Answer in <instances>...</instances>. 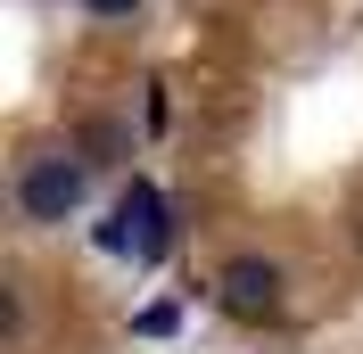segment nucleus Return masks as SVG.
I'll return each mask as SVG.
<instances>
[{"label": "nucleus", "mask_w": 363, "mask_h": 354, "mask_svg": "<svg viewBox=\"0 0 363 354\" xmlns=\"http://www.w3.org/2000/svg\"><path fill=\"white\" fill-rule=\"evenodd\" d=\"M165 239H174V231H165V198L149 181H133V190L116 198V215L99 222V247H108V256H140V264H157Z\"/></svg>", "instance_id": "nucleus-1"}, {"label": "nucleus", "mask_w": 363, "mask_h": 354, "mask_svg": "<svg viewBox=\"0 0 363 354\" xmlns=\"http://www.w3.org/2000/svg\"><path fill=\"white\" fill-rule=\"evenodd\" d=\"M17 206H25V222H67L83 206V165L74 156H33L17 181Z\"/></svg>", "instance_id": "nucleus-2"}, {"label": "nucleus", "mask_w": 363, "mask_h": 354, "mask_svg": "<svg viewBox=\"0 0 363 354\" xmlns=\"http://www.w3.org/2000/svg\"><path fill=\"white\" fill-rule=\"evenodd\" d=\"M223 305L240 313V321H272V313H281V264H264V256L223 264Z\"/></svg>", "instance_id": "nucleus-3"}, {"label": "nucleus", "mask_w": 363, "mask_h": 354, "mask_svg": "<svg viewBox=\"0 0 363 354\" xmlns=\"http://www.w3.org/2000/svg\"><path fill=\"white\" fill-rule=\"evenodd\" d=\"M91 17H124V8H140V0H83Z\"/></svg>", "instance_id": "nucleus-4"}]
</instances>
